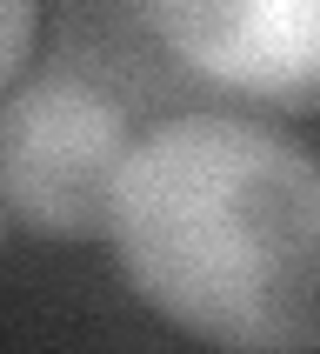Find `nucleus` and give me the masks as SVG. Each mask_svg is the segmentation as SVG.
I'll return each instance as SVG.
<instances>
[{
    "instance_id": "nucleus-1",
    "label": "nucleus",
    "mask_w": 320,
    "mask_h": 354,
    "mask_svg": "<svg viewBox=\"0 0 320 354\" xmlns=\"http://www.w3.org/2000/svg\"><path fill=\"white\" fill-rule=\"evenodd\" d=\"M120 281L214 354H320V167L260 114L187 107L127 140L107 194Z\"/></svg>"
},
{
    "instance_id": "nucleus-2",
    "label": "nucleus",
    "mask_w": 320,
    "mask_h": 354,
    "mask_svg": "<svg viewBox=\"0 0 320 354\" xmlns=\"http://www.w3.org/2000/svg\"><path fill=\"white\" fill-rule=\"evenodd\" d=\"M127 114L74 67L0 94V214L34 241H100L107 194L127 154Z\"/></svg>"
},
{
    "instance_id": "nucleus-3",
    "label": "nucleus",
    "mask_w": 320,
    "mask_h": 354,
    "mask_svg": "<svg viewBox=\"0 0 320 354\" xmlns=\"http://www.w3.org/2000/svg\"><path fill=\"white\" fill-rule=\"evenodd\" d=\"M134 27L247 100L287 114H314L320 100V20L307 0H154L134 7Z\"/></svg>"
},
{
    "instance_id": "nucleus-4",
    "label": "nucleus",
    "mask_w": 320,
    "mask_h": 354,
    "mask_svg": "<svg viewBox=\"0 0 320 354\" xmlns=\"http://www.w3.org/2000/svg\"><path fill=\"white\" fill-rule=\"evenodd\" d=\"M34 34H40V7H34V0H0V94H7L14 74L27 67Z\"/></svg>"
},
{
    "instance_id": "nucleus-5",
    "label": "nucleus",
    "mask_w": 320,
    "mask_h": 354,
    "mask_svg": "<svg viewBox=\"0 0 320 354\" xmlns=\"http://www.w3.org/2000/svg\"><path fill=\"white\" fill-rule=\"evenodd\" d=\"M0 241H7V214H0Z\"/></svg>"
}]
</instances>
